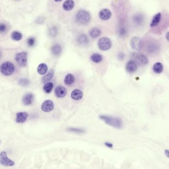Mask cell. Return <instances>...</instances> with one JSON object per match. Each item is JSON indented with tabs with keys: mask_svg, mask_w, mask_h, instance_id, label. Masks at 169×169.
<instances>
[{
	"mask_svg": "<svg viewBox=\"0 0 169 169\" xmlns=\"http://www.w3.org/2000/svg\"><path fill=\"white\" fill-rule=\"evenodd\" d=\"M100 118L105 123L111 127L117 128H121L122 127L123 122L119 118L106 115L100 116Z\"/></svg>",
	"mask_w": 169,
	"mask_h": 169,
	"instance_id": "obj_1",
	"label": "cell"
},
{
	"mask_svg": "<svg viewBox=\"0 0 169 169\" xmlns=\"http://www.w3.org/2000/svg\"><path fill=\"white\" fill-rule=\"evenodd\" d=\"M14 65L9 62L3 63L0 66V71L3 75L9 76L13 74L14 72Z\"/></svg>",
	"mask_w": 169,
	"mask_h": 169,
	"instance_id": "obj_2",
	"label": "cell"
},
{
	"mask_svg": "<svg viewBox=\"0 0 169 169\" xmlns=\"http://www.w3.org/2000/svg\"><path fill=\"white\" fill-rule=\"evenodd\" d=\"M76 20L81 24H87L91 20V16L88 11H81L76 15Z\"/></svg>",
	"mask_w": 169,
	"mask_h": 169,
	"instance_id": "obj_3",
	"label": "cell"
},
{
	"mask_svg": "<svg viewBox=\"0 0 169 169\" xmlns=\"http://www.w3.org/2000/svg\"><path fill=\"white\" fill-rule=\"evenodd\" d=\"M98 46L99 48L102 51H107L111 48L112 42L110 39L107 37H102L98 40Z\"/></svg>",
	"mask_w": 169,
	"mask_h": 169,
	"instance_id": "obj_4",
	"label": "cell"
},
{
	"mask_svg": "<svg viewBox=\"0 0 169 169\" xmlns=\"http://www.w3.org/2000/svg\"><path fill=\"white\" fill-rule=\"evenodd\" d=\"M0 164L4 166H13L14 162L8 158L6 151H2L0 153Z\"/></svg>",
	"mask_w": 169,
	"mask_h": 169,
	"instance_id": "obj_5",
	"label": "cell"
},
{
	"mask_svg": "<svg viewBox=\"0 0 169 169\" xmlns=\"http://www.w3.org/2000/svg\"><path fill=\"white\" fill-rule=\"evenodd\" d=\"M16 63L20 67H25L27 65V54L25 52L17 53L15 58Z\"/></svg>",
	"mask_w": 169,
	"mask_h": 169,
	"instance_id": "obj_6",
	"label": "cell"
},
{
	"mask_svg": "<svg viewBox=\"0 0 169 169\" xmlns=\"http://www.w3.org/2000/svg\"><path fill=\"white\" fill-rule=\"evenodd\" d=\"M130 44L133 49L137 51H140L141 50L143 46V42L141 38L135 36L131 39Z\"/></svg>",
	"mask_w": 169,
	"mask_h": 169,
	"instance_id": "obj_7",
	"label": "cell"
},
{
	"mask_svg": "<svg viewBox=\"0 0 169 169\" xmlns=\"http://www.w3.org/2000/svg\"><path fill=\"white\" fill-rule=\"evenodd\" d=\"M134 58L137 64L139 65H145L148 64V59L146 56L142 54H135Z\"/></svg>",
	"mask_w": 169,
	"mask_h": 169,
	"instance_id": "obj_8",
	"label": "cell"
},
{
	"mask_svg": "<svg viewBox=\"0 0 169 169\" xmlns=\"http://www.w3.org/2000/svg\"><path fill=\"white\" fill-rule=\"evenodd\" d=\"M54 103L51 100H47L42 104L41 109L45 112H49L54 109Z\"/></svg>",
	"mask_w": 169,
	"mask_h": 169,
	"instance_id": "obj_9",
	"label": "cell"
},
{
	"mask_svg": "<svg viewBox=\"0 0 169 169\" xmlns=\"http://www.w3.org/2000/svg\"><path fill=\"white\" fill-rule=\"evenodd\" d=\"M28 116V114L25 112L17 113L16 115V122L19 124L23 123L27 120Z\"/></svg>",
	"mask_w": 169,
	"mask_h": 169,
	"instance_id": "obj_10",
	"label": "cell"
},
{
	"mask_svg": "<svg viewBox=\"0 0 169 169\" xmlns=\"http://www.w3.org/2000/svg\"><path fill=\"white\" fill-rule=\"evenodd\" d=\"M111 15L110 11L107 9H102L99 13V17L103 20H108L111 17Z\"/></svg>",
	"mask_w": 169,
	"mask_h": 169,
	"instance_id": "obj_11",
	"label": "cell"
},
{
	"mask_svg": "<svg viewBox=\"0 0 169 169\" xmlns=\"http://www.w3.org/2000/svg\"><path fill=\"white\" fill-rule=\"evenodd\" d=\"M54 93L57 97L63 98L67 94V90L64 87L58 86L55 89Z\"/></svg>",
	"mask_w": 169,
	"mask_h": 169,
	"instance_id": "obj_12",
	"label": "cell"
},
{
	"mask_svg": "<svg viewBox=\"0 0 169 169\" xmlns=\"http://www.w3.org/2000/svg\"><path fill=\"white\" fill-rule=\"evenodd\" d=\"M126 68L127 71H128V73L132 74L136 71L138 68V66L135 62L130 61L127 64Z\"/></svg>",
	"mask_w": 169,
	"mask_h": 169,
	"instance_id": "obj_13",
	"label": "cell"
},
{
	"mask_svg": "<svg viewBox=\"0 0 169 169\" xmlns=\"http://www.w3.org/2000/svg\"><path fill=\"white\" fill-rule=\"evenodd\" d=\"M34 100V95L32 93H28L23 97L22 102L25 105H30L33 103Z\"/></svg>",
	"mask_w": 169,
	"mask_h": 169,
	"instance_id": "obj_14",
	"label": "cell"
},
{
	"mask_svg": "<svg viewBox=\"0 0 169 169\" xmlns=\"http://www.w3.org/2000/svg\"><path fill=\"white\" fill-rule=\"evenodd\" d=\"M161 17H162V15L161 13H157L154 15L152 19V21L151 22L150 24V27H154L158 26L161 20Z\"/></svg>",
	"mask_w": 169,
	"mask_h": 169,
	"instance_id": "obj_15",
	"label": "cell"
},
{
	"mask_svg": "<svg viewBox=\"0 0 169 169\" xmlns=\"http://www.w3.org/2000/svg\"><path fill=\"white\" fill-rule=\"evenodd\" d=\"M74 2L73 0H66L63 4V7L66 11H70L74 7Z\"/></svg>",
	"mask_w": 169,
	"mask_h": 169,
	"instance_id": "obj_16",
	"label": "cell"
},
{
	"mask_svg": "<svg viewBox=\"0 0 169 169\" xmlns=\"http://www.w3.org/2000/svg\"><path fill=\"white\" fill-rule=\"evenodd\" d=\"M83 92L81 90L75 89L72 92L71 94V98L75 100H79L82 98Z\"/></svg>",
	"mask_w": 169,
	"mask_h": 169,
	"instance_id": "obj_17",
	"label": "cell"
},
{
	"mask_svg": "<svg viewBox=\"0 0 169 169\" xmlns=\"http://www.w3.org/2000/svg\"><path fill=\"white\" fill-rule=\"evenodd\" d=\"M153 71L156 74H160L163 71V65L160 62H157L153 65Z\"/></svg>",
	"mask_w": 169,
	"mask_h": 169,
	"instance_id": "obj_18",
	"label": "cell"
},
{
	"mask_svg": "<svg viewBox=\"0 0 169 169\" xmlns=\"http://www.w3.org/2000/svg\"><path fill=\"white\" fill-rule=\"evenodd\" d=\"M89 34L92 38H96L101 35V30L98 27H94L90 30Z\"/></svg>",
	"mask_w": 169,
	"mask_h": 169,
	"instance_id": "obj_19",
	"label": "cell"
},
{
	"mask_svg": "<svg viewBox=\"0 0 169 169\" xmlns=\"http://www.w3.org/2000/svg\"><path fill=\"white\" fill-rule=\"evenodd\" d=\"M48 70V68L47 65L44 63H42L38 65L37 68V71L40 75H44L47 73Z\"/></svg>",
	"mask_w": 169,
	"mask_h": 169,
	"instance_id": "obj_20",
	"label": "cell"
},
{
	"mask_svg": "<svg viewBox=\"0 0 169 169\" xmlns=\"http://www.w3.org/2000/svg\"><path fill=\"white\" fill-rule=\"evenodd\" d=\"M51 53L54 55L56 56L60 55V54H61V51H62L61 46L59 44H55L51 47Z\"/></svg>",
	"mask_w": 169,
	"mask_h": 169,
	"instance_id": "obj_21",
	"label": "cell"
},
{
	"mask_svg": "<svg viewBox=\"0 0 169 169\" xmlns=\"http://www.w3.org/2000/svg\"><path fill=\"white\" fill-rule=\"evenodd\" d=\"M75 81V77L73 74H67L64 78V83L66 85H70L72 84Z\"/></svg>",
	"mask_w": 169,
	"mask_h": 169,
	"instance_id": "obj_22",
	"label": "cell"
},
{
	"mask_svg": "<svg viewBox=\"0 0 169 169\" xmlns=\"http://www.w3.org/2000/svg\"><path fill=\"white\" fill-rule=\"evenodd\" d=\"M133 20L134 23L137 25H141L144 21V17L142 14H138L135 15L133 17Z\"/></svg>",
	"mask_w": 169,
	"mask_h": 169,
	"instance_id": "obj_23",
	"label": "cell"
},
{
	"mask_svg": "<svg viewBox=\"0 0 169 169\" xmlns=\"http://www.w3.org/2000/svg\"><path fill=\"white\" fill-rule=\"evenodd\" d=\"M78 42L81 45H87L89 43V39L85 34H81L77 39Z\"/></svg>",
	"mask_w": 169,
	"mask_h": 169,
	"instance_id": "obj_24",
	"label": "cell"
},
{
	"mask_svg": "<svg viewBox=\"0 0 169 169\" xmlns=\"http://www.w3.org/2000/svg\"><path fill=\"white\" fill-rule=\"evenodd\" d=\"M91 60L95 63H100L102 61V56L98 53H95L91 56Z\"/></svg>",
	"mask_w": 169,
	"mask_h": 169,
	"instance_id": "obj_25",
	"label": "cell"
},
{
	"mask_svg": "<svg viewBox=\"0 0 169 169\" xmlns=\"http://www.w3.org/2000/svg\"><path fill=\"white\" fill-rule=\"evenodd\" d=\"M53 88H54V84L53 83H47L44 85L43 90L45 93L49 94L51 92Z\"/></svg>",
	"mask_w": 169,
	"mask_h": 169,
	"instance_id": "obj_26",
	"label": "cell"
},
{
	"mask_svg": "<svg viewBox=\"0 0 169 169\" xmlns=\"http://www.w3.org/2000/svg\"><path fill=\"white\" fill-rule=\"evenodd\" d=\"M54 74V70H50V71L46 75H45L43 77V78L42 79V81L43 83H45L46 82L49 81L51 80V78L53 77Z\"/></svg>",
	"mask_w": 169,
	"mask_h": 169,
	"instance_id": "obj_27",
	"label": "cell"
},
{
	"mask_svg": "<svg viewBox=\"0 0 169 169\" xmlns=\"http://www.w3.org/2000/svg\"><path fill=\"white\" fill-rule=\"evenodd\" d=\"M11 38L15 41H19L22 38V34L20 32L15 31L12 33Z\"/></svg>",
	"mask_w": 169,
	"mask_h": 169,
	"instance_id": "obj_28",
	"label": "cell"
},
{
	"mask_svg": "<svg viewBox=\"0 0 169 169\" xmlns=\"http://www.w3.org/2000/svg\"><path fill=\"white\" fill-rule=\"evenodd\" d=\"M19 84L22 86H27L30 84V81L27 78H21L19 80Z\"/></svg>",
	"mask_w": 169,
	"mask_h": 169,
	"instance_id": "obj_29",
	"label": "cell"
},
{
	"mask_svg": "<svg viewBox=\"0 0 169 169\" xmlns=\"http://www.w3.org/2000/svg\"><path fill=\"white\" fill-rule=\"evenodd\" d=\"M57 28L54 26L50 29V35L51 36V37H56L57 34Z\"/></svg>",
	"mask_w": 169,
	"mask_h": 169,
	"instance_id": "obj_30",
	"label": "cell"
},
{
	"mask_svg": "<svg viewBox=\"0 0 169 169\" xmlns=\"http://www.w3.org/2000/svg\"><path fill=\"white\" fill-rule=\"evenodd\" d=\"M148 51L150 52H153L155 51V50H156L157 49V46L156 45H155V44H153V43H152V44H149L148 46Z\"/></svg>",
	"mask_w": 169,
	"mask_h": 169,
	"instance_id": "obj_31",
	"label": "cell"
},
{
	"mask_svg": "<svg viewBox=\"0 0 169 169\" xmlns=\"http://www.w3.org/2000/svg\"><path fill=\"white\" fill-rule=\"evenodd\" d=\"M35 43V39L34 37H30L27 40V44L29 47H32L34 45Z\"/></svg>",
	"mask_w": 169,
	"mask_h": 169,
	"instance_id": "obj_32",
	"label": "cell"
},
{
	"mask_svg": "<svg viewBox=\"0 0 169 169\" xmlns=\"http://www.w3.org/2000/svg\"><path fill=\"white\" fill-rule=\"evenodd\" d=\"M7 26L3 23H0V33L5 32L7 30Z\"/></svg>",
	"mask_w": 169,
	"mask_h": 169,
	"instance_id": "obj_33",
	"label": "cell"
},
{
	"mask_svg": "<svg viewBox=\"0 0 169 169\" xmlns=\"http://www.w3.org/2000/svg\"><path fill=\"white\" fill-rule=\"evenodd\" d=\"M68 131L71 132H77V133H82V132H85V131H83V129H78V128H68Z\"/></svg>",
	"mask_w": 169,
	"mask_h": 169,
	"instance_id": "obj_34",
	"label": "cell"
},
{
	"mask_svg": "<svg viewBox=\"0 0 169 169\" xmlns=\"http://www.w3.org/2000/svg\"><path fill=\"white\" fill-rule=\"evenodd\" d=\"M119 33L120 35L122 36V37H123V36H125L127 34V30L126 28L125 27H121L119 29Z\"/></svg>",
	"mask_w": 169,
	"mask_h": 169,
	"instance_id": "obj_35",
	"label": "cell"
},
{
	"mask_svg": "<svg viewBox=\"0 0 169 169\" xmlns=\"http://www.w3.org/2000/svg\"><path fill=\"white\" fill-rule=\"evenodd\" d=\"M118 57L120 60H123L125 58V54L123 53H120L118 54Z\"/></svg>",
	"mask_w": 169,
	"mask_h": 169,
	"instance_id": "obj_36",
	"label": "cell"
},
{
	"mask_svg": "<svg viewBox=\"0 0 169 169\" xmlns=\"http://www.w3.org/2000/svg\"><path fill=\"white\" fill-rule=\"evenodd\" d=\"M165 154L168 158H169V150L166 149L165 150Z\"/></svg>",
	"mask_w": 169,
	"mask_h": 169,
	"instance_id": "obj_37",
	"label": "cell"
},
{
	"mask_svg": "<svg viewBox=\"0 0 169 169\" xmlns=\"http://www.w3.org/2000/svg\"><path fill=\"white\" fill-rule=\"evenodd\" d=\"M105 145L106 146L108 147H112L113 146V145L111 143H108V142H106L105 143Z\"/></svg>",
	"mask_w": 169,
	"mask_h": 169,
	"instance_id": "obj_38",
	"label": "cell"
},
{
	"mask_svg": "<svg viewBox=\"0 0 169 169\" xmlns=\"http://www.w3.org/2000/svg\"><path fill=\"white\" fill-rule=\"evenodd\" d=\"M166 38L167 40L169 42V32L167 33L166 34Z\"/></svg>",
	"mask_w": 169,
	"mask_h": 169,
	"instance_id": "obj_39",
	"label": "cell"
},
{
	"mask_svg": "<svg viewBox=\"0 0 169 169\" xmlns=\"http://www.w3.org/2000/svg\"><path fill=\"white\" fill-rule=\"evenodd\" d=\"M54 2H61L63 1V0H54Z\"/></svg>",
	"mask_w": 169,
	"mask_h": 169,
	"instance_id": "obj_40",
	"label": "cell"
},
{
	"mask_svg": "<svg viewBox=\"0 0 169 169\" xmlns=\"http://www.w3.org/2000/svg\"><path fill=\"white\" fill-rule=\"evenodd\" d=\"M1 52H0V58H1Z\"/></svg>",
	"mask_w": 169,
	"mask_h": 169,
	"instance_id": "obj_41",
	"label": "cell"
},
{
	"mask_svg": "<svg viewBox=\"0 0 169 169\" xmlns=\"http://www.w3.org/2000/svg\"><path fill=\"white\" fill-rule=\"evenodd\" d=\"M15 1H19V0H15Z\"/></svg>",
	"mask_w": 169,
	"mask_h": 169,
	"instance_id": "obj_42",
	"label": "cell"
}]
</instances>
